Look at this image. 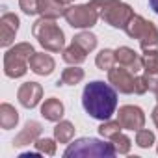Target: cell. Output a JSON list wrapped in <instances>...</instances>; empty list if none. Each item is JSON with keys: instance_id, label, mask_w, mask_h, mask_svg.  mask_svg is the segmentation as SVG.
Segmentation results:
<instances>
[{"instance_id": "obj_1", "label": "cell", "mask_w": 158, "mask_h": 158, "mask_svg": "<svg viewBox=\"0 0 158 158\" xmlns=\"http://www.w3.org/2000/svg\"><path fill=\"white\" fill-rule=\"evenodd\" d=\"M82 106L89 117L108 121L117 108V89L102 80H93L82 91Z\"/></svg>"}, {"instance_id": "obj_2", "label": "cell", "mask_w": 158, "mask_h": 158, "mask_svg": "<svg viewBox=\"0 0 158 158\" xmlns=\"http://www.w3.org/2000/svg\"><path fill=\"white\" fill-rule=\"evenodd\" d=\"M89 4L97 10L99 17L112 28L125 30L130 19L136 15L132 6H128L123 0H91Z\"/></svg>"}, {"instance_id": "obj_3", "label": "cell", "mask_w": 158, "mask_h": 158, "mask_svg": "<svg viewBox=\"0 0 158 158\" xmlns=\"http://www.w3.org/2000/svg\"><path fill=\"white\" fill-rule=\"evenodd\" d=\"M115 147L110 141H101L97 138H78L65 149L63 156L67 158H114Z\"/></svg>"}, {"instance_id": "obj_4", "label": "cell", "mask_w": 158, "mask_h": 158, "mask_svg": "<svg viewBox=\"0 0 158 158\" xmlns=\"http://www.w3.org/2000/svg\"><path fill=\"white\" fill-rule=\"evenodd\" d=\"M32 34L39 41V45L48 52H60L65 48V34L56 24V19H37L32 26Z\"/></svg>"}, {"instance_id": "obj_5", "label": "cell", "mask_w": 158, "mask_h": 158, "mask_svg": "<svg viewBox=\"0 0 158 158\" xmlns=\"http://www.w3.org/2000/svg\"><path fill=\"white\" fill-rule=\"evenodd\" d=\"M35 54L30 43H17L10 47L4 54V73L10 78H21L28 71V61Z\"/></svg>"}, {"instance_id": "obj_6", "label": "cell", "mask_w": 158, "mask_h": 158, "mask_svg": "<svg viewBox=\"0 0 158 158\" xmlns=\"http://www.w3.org/2000/svg\"><path fill=\"white\" fill-rule=\"evenodd\" d=\"M125 32H127L128 37L139 41V47H141L143 52L158 50V28H156L154 23L147 21L145 17L134 15L130 19V23L127 24Z\"/></svg>"}, {"instance_id": "obj_7", "label": "cell", "mask_w": 158, "mask_h": 158, "mask_svg": "<svg viewBox=\"0 0 158 158\" xmlns=\"http://www.w3.org/2000/svg\"><path fill=\"white\" fill-rule=\"evenodd\" d=\"M65 21L67 24H71L73 28H93L99 21V13L91 4H74V6H67L65 10Z\"/></svg>"}, {"instance_id": "obj_8", "label": "cell", "mask_w": 158, "mask_h": 158, "mask_svg": "<svg viewBox=\"0 0 158 158\" xmlns=\"http://www.w3.org/2000/svg\"><path fill=\"white\" fill-rule=\"evenodd\" d=\"M134 80H136V76L134 73H130L127 67L119 65V67H112L108 71V82L119 91V93H125V95H130L134 93Z\"/></svg>"}, {"instance_id": "obj_9", "label": "cell", "mask_w": 158, "mask_h": 158, "mask_svg": "<svg viewBox=\"0 0 158 158\" xmlns=\"http://www.w3.org/2000/svg\"><path fill=\"white\" fill-rule=\"evenodd\" d=\"M117 121L123 125V130H139L145 127V114L139 106L125 104L117 112Z\"/></svg>"}, {"instance_id": "obj_10", "label": "cell", "mask_w": 158, "mask_h": 158, "mask_svg": "<svg viewBox=\"0 0 158 158\" xmlns=\"http://www.w3.org/2000/svg\"><path fill=\"white\" fill-rule=\"evenodd\" d=\"M21 21L15 13L4 11L0 17V45L2 47H11L15 41V35L19 32Z\"/></svg>"}, {"instance_id": "obj_11", "label": "cell", "mask_w": 158, "mask_h": 158, "mask_svg": "<svg viewBox=\"0 0 158 158\" xmlns=\"http://www.w3.org/2000/svg\"><path fill=\"white\" fill-rule=\"evenodd\" d=\"M17 99H19V102L24 108H28V110L35 108L41 102V99H43L41 84H37V82H24L19 88V91H17Z\"/></svg>"}, {"instance_id": "obj_12", "label": "cell", "mask_w": 158, "mask_h": 158, "mask_svg": "<svg viewBox=\"0 0 158 158\" xmlns=\"http://www.w3.org/2000/svg\"><path fill=\"white\" fill-rule=\"evenodd\" d=\"M115 60H117L119 65L127 67L134 74H138L139 71H143V56H139L130 47H119V48H115Z\"/></svg>"}, {"instance_id": "obj_13", "label": "cell", "mask_w": 158, "mask_h": 158, "mask_svg": "<svg viewBox=\"0 0 158 158\" xmlns=\"http://www.w3.org/2000/svg\"><path fill=\"white\" fill-rule=\"evenodd\" d=\"M41 132H43L41 123H37V121H28V123L24 125V128L15 136L13 147H24V145L35 143V141L41 138Z\"/></svg>"}, {"instance_id": "obj_14", "label": "cell", "mask_w": 158, "mask_h": 158, "mask_svg": "<svg viewBox=\"0 0 158 158\" xmlns=\"http://www.w3.org/2000/svg\"><path fill=\"white\" fill-rule=\"evenodd\" d=\"M28 65H30V71L35 73V74H39V76H48V74L56 69L54 58H52L50 54H45V52H35V54L30 58Z\"/></svg>"}, {"instance_id": "obj_15", "label": "cell", "mask_w": 158, "mask_h": 158, "mask_svg": "<svg viewBox=\"0 0 158 158\" xmlns=\"http://www.w3.org/2000/svg\"><path fill=\"white\" fill-rule=\"evenodd\" d=\"M63 112H65L63 102H61L60 99H56V97H50V99H47V101L41 104V115H43L47 121H52V123L61 121Z\"/></svg>"}, {"instance_id": "obj_16", "label": "cell", "mask_w": 158, "mask_h": 158, "mask_svg": "<svg viewBox=\"0 0 158 158\" xmlns=\"http://www.w3.org/2000/svg\"><path fill=\"white\" fill-rule=\"evenodd\" d=\"M37 8H39V15L47 19H60L65 15L67 10L58 0H37Z\"/></svg>"}, {"instance_id": "obj_17", "label": "cell", "mask_w": 158, "mask_h": 158, "mask_svg": "<svg viewBox=\"0 0 158 158\" xmlns=\"http://www.w3.org/2000/svg\"><path fill=\"white\" fill-rule=\"evenodd\" d=\"M19 123V112L15 110V106H11L10 102H2L0 104V127L4 130H11L15 128Z\"/></svg>"}, {"instance_id": "obj_18", "label": "cell", "mask_w": 158, "mask_h": 158, "mask_svg": "<svg viewBox=\"0 0 158 158\" xmlns=\"http://www.w3.org/2000/svg\"><path fill=\"white\" fill-rule=\"evenodd\" d=\"M84 76H86L84 69H80L78 65H71V67L61 71L58 86H76V84H80L84 80Z\"/></svg>"}, {"instance_id": "obj_19", "label": "cell", "mask_w": 158, "mask_h": 158, "mask_svg": "<svg viewBox=\"0 0 158 158\" xmlns=\"http://www.w3.org/2000/svg\"><path fill=\"white\" fill-rule=\"evenodd\" d=\"M61 58H63V61L69 63V65H80V63L86 61L88 52H86L84 48H80L76 43H71L67 48L61 50Z\"/></svg>"}, {"instance_id": "obj_20", "label": "cell", "mask_w": 158, "mask_h": 158, "mask_svg": "<svg viewBox=\"0 0 158 158\" xmlns=\"http://www.w3.org/2000/svg\"><path fill=\"white\" fill-rule=\"evenodd\" d=\"M54 138L58 139V143H71V139L74 138V125L71 121H58V125L54 127Z\"/></svg>"}, {"instance_id": "obj_21", "label": "cell", "mask_w": 158, "mask_h": 158, "mask_svg": "<svg viewBox=\"0 0 158 158\" xmlns=\"http://www.w3.org/2000/svg\"><path fill=\"white\" fill-rule=\"evenodd\" d=\"M73 43H76L80 48H84L89 54V52H93L97 48V35L91 34V32H80V34H76L73 37Z\"/></svg>"}, {"instance_id": "obj_22", "label": "cell", "mask_w": 158, "mask_h": 158, "mask_svg": "<svg viewBox=\"0 0 158 158\" xmlns=\"http://www.w3.org/2000/svg\"><path fill=\"white\" fill-rule=\"evenodd\" d=\"M115 50H110V48H102L97 58H95V63L101 71H110L114 65H115Z\"/></svg>"}, {"instance_id": "obj_23", "label": "cell", "mask_w": 158, "mask_h": 158, "mask_svg": "<svg viewBox=\"0 0 158 158\" xmlns=\"http://www.w3.org/2000/svg\"><path fill=\"white\" fill-rule=\"evenodd\" d=\"M143 71L149 76H158V50H149L143 56Z\"/></svg>"}, {"instance_id": "obj_24", "label": "cell", "mask_w": 158, "mask_h": 158, "mask_svg": "<svg viewBox=\"0 0 158 158\" xmlns=\"http://www.w3.org/2000/svg\"><path fill=\"white\" fill-rule=\"evenodd\" d=\"M123 130V125L119 123V121H104L101 127H99V134L102 136V138H106V139H112L114 136H117L119 132Z\"/></svg>"}, {"instance_id": "obj_25", "label": "cell", "mask_w": 158, "mask_h": 158, "mask_svg": "<svg viewBox=\"0 0 158 158\" xmlns=\"http://www.w3.org/2000/svg\"><path fill=\"white\" fill-rule=\"evenodd\" d=\"M156 143V138H154V132L152 130H147V128H139L136 130V145L141 147V149H149Z\"/></svg>"}, {"instance_id": "obj_26", "label": "cell", "mask_w": 158, "mask_h": 158, "mask_svg": "<svg viewBox=\"0 0 158 158\" xmlns=\"http://www.w3.org/2000/svg\"><path fill=\"white\" fill-rule=\"evenodd\" d=\"M56 143L58 139L54 138H39L34 145H35V151H39L41 154H47V156H54L56 154Z\"/></svg>"}, {"instance_id": "obj_27", "label": "cell", "mask_w": 158, "mask_h": 158, "mask_svg": "<svg viewBox=\"0 0 158 158\" xmlns=\"http://www.w3.org/2000/svg\"><path fill=\"white\" fill-rule=\"evenodd\" d=\"M110 141L114 143V147H115V152H117V154H128V152H130L132 141H130V138H128V136H125L123 132H119L117 136H114Z\"/></svg>"}, {"instance_id": "obj_28", "label": "cell", "mask_w": 158, "mask_h": 158, "mask_svg": "<svg viewBox=\"0 0 158 158\" xmlns=\"http://www.w3.org/2000/svg\"><path fill=\"white\" fill-rule=\"evenodd\" d=\"M147 91H149V74L136 76V80H134V93L136 95H143Z\"/></svg>"}, {"instance_id": "obj_29", "label": "cell", "mask_w": 158, "mask_h": 158, "mask_svg": "<svg viewBox=\"0 0 158 158\" xmlns=\"http://www.w3.org/2000/svg\"><path fill=\"white\" fill-rule=\"evenodd\" d=\"M19 8H21L23 13H26V15H37V13H39L37 0H19Z\"/></svg>"}, {"instance_id": "obj_30", "label": "cell", "mask_w": 158, "mask_h": 158, "mask_svg": "<svg viewBox=\"0 0 158 158\" xmlns=\"http://www.w3.org/2000/svg\"><path fill=\"white\" fill-rule=\"evenodd\" d=\"M149 91L156 95V102H158V76H149Z\"/></svg>"}, {"instance_id": "obj_31", "label": "cell", "mask_w": 158, "mask_h": 158, "mask_svg": "<svg viewBox=\"0 0 158 158\" xmlns=\"http://www.w3.org/2000/svg\"><path fill=\"white\" fill-rule=\"evenodd\" d=\"M151 117H152V123H154V125H156V128H158V104H156V108L152 110Z\"/></svg>"}, {"instance_id": "obj_32", "label": "cell", "mask_w": 158, "mask_h": 158, "mask_svg": "<svg viewBox=\"0 0 158 158\" xmlns=\"http://www.w3.org/2000/svg\"><path fill=\"white\" fill-rule=\"evenodd\" d=\"M149 6H151V10L158 15V0H149Z\"/></svg>"}, {"instance_id": "obj_33", "label": "cell", "mask_w": 158, "mask_h": 158, "mask_svg": "<svg viewBox=\"0 0 158 158\" xmlns=\"http://www.w3.org/2000/svg\"><path fill=\"white\" fill-rule=\"evenodd\" d=\"M58 2H60V4H63V6L67 8V6H71V4H73V0H58Z\"/></svg>"}, {"instance_id": "obj_34", "label": "cell", "mask_w": 158, "mask_h": 158, "mask_svg": "<svg viewBox=\"0 0 158 158\" xmlns=\"http://www.w3.org/2000/svg\"><path fill=\"white\" fill-rule=\"evenodd\" d=\"M156 152H158V147H156Z\"/></svg>"}]
</instances>
